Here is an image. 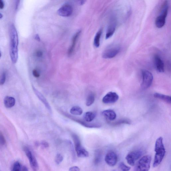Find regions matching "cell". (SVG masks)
Segmentation results:
<instances>
[{
  "label": "cell",
  "instance_id": "ac0fdd59",
  "mask_svg": "<svg viewBox=\"0 0 171 171\" xmlns=\"http://www.w3.org/2000/svg\"><path fill=\"white\" fill-rule=\"evenodd\" d=\"M75 149L78 157L86 158L89 156L88 152L82 146Z\"/></svg>",
  "mask_w": 171,
  "mask_h": 171
},
{
  "label": "cell",
  "instance_id": "f546056e",
  "mask_svg": "<svg viewBox=\"0 0 171 171\" xmlns=\"http://www.w3.org/2000/svg\"><path fill=\"white\" fill-rule=\"evenodd\" d=\"M63 160V157L60 154H58L56 156L55 160L57 164H59L61 163Z\"/></svg>",
  "mask_w": 171,
  "mask_h": 171
},
{
  "label": "cell",
  "instance_id": "d590c367",
  "mask_svg": "<svg viewBox=\"0 0 171 171\" xmlns=\"http://www.w3.org/2000/svg\"><path fill=\"white\" fill-rule=\"evenodd\" d=\"M69 171H80V169L76 166H74V167L71 168Z\"/></svg>",
  "mask_w": 171,
  "mask_h": 171
},
{
  "label": "cell",
  "instance_id": "44dd1931",
  "mask_svg": "<svg viewBox=\"0 0 171 171\" xmlns=\"http://www.w3.org/2000/svg\"><path fill=\"white\" fill-rule=\"evenodd\" d=\"M116 24L112 23L109 26L107 31L106 35V39H108L111 37L114 34L116 29Z\"/></svg>",
  "mask_w": 171,
  "mask_h": 171
},
{
  "label": "cell",
  "instance_id": "1f68e13d",
  "mask_svg": "<svg viewBox=\"0 0 171 171\" xmlns=\"http://www.w3.org/2000/svg\"><path fill=\"white\" fill-rule=\"evenodd\" d=\"M6 143L5 139L2 134V133L0 131V145H3Z\"/></svg>",
  "mask_w": 171,
  "mask_h": 171
},
{
  "label": "cell",
  "instance_id": "603a6c76",
  "mask_svg": "<svg viewBox=\"0 0 171 171\" xmlns=\"http://www.w3.org/2000/svg\"><path fill=\"white\" fill-rule=\"evenodd\" d=\"M70 113L72 115H80L83 112L82 109L78 106H74L70 110Z\"/></svg>",
  "mask_w": 171,
  "mask_h": 171
},
{
  "label": "cell",
  "instance_id": "6da1fadb",
  "mask_svg": "<svg viewBox=\"0 0 171 171\" xmlns=\"http://www.w3.org/2000/svg\"><path fill=\"white\" fill-rule=\"evenodd\" d=\"M9 34L10 38V54L12 63L15 64L17 62L18 58V39L16 28L13 24L10 27Z\"/></svg>",
  "mask_w": 171,
  "mask_h": 171
},
{
  "label": "cell",
  "instance_id": "ffe728a7",
  "mask_svg": "<svg viewBox=\"0 0 171 171\" xmlns=\"http://www.w3.org/2000/svg\"><path fill=\"white\" fill-rule=\"evenodd\" d=\"M154 97L161 100H162L168 103L171 104V97L170 96L166 95L163 94L158 93H155L154 94Z\"/></svg>",
  "mask_w": 171,
  "mask_h": 171
},
{
  "label": "cell",
  "instance_id": "f1b7e54d",
  "mask_svg": "<svg viewBox=\"0 0 171 171\" xmlns=\"http://www.w3.org/2000/svg\"><path fill=\"white\" fill-rule=\"evenodd\" d=\"M120 171H129L130 169V168L126 165L124 163H120L118 167Z\"/></svg>",
  "mask_w": 171,
  "mask_h": 171
},
{
  "label": "cell",
  "instance_id": "9a60e30c",
  "mask_svg": "<svg viewBox=\"0 0 171 171\" xmlns=\"http://www.w3.org/2000/svg\"><path fill=\"white\" fill-rule=\"evenodd\" d=\"M101 114L109 120L113 121L115 120L116 118V113L111 109L104 110L101 112Z\"/></svg>",
  "mask_w": 171,
  "mask_h": 171
},
{
  "label": "cell",
  "instance_id": "52a82bcc",
  "mask_svg": "<svg viewBox=\"0 0 171 171\" xmlns=\"http://www.w3.org/2000/svg\"><path fill=\"white\" fill-rule=\"evenodd\" d=\"M120 50L119 46L115 45L110 46L104 51L102 57L106 59L113 58L120 53Z\"/></svg>",
  "mask_w": 171,
  "mask_h": 171
},
{
  "label": "cell",
  "instance_id": "d4e9b609",
  "mask_svg": "<svg viewBox=\"0 0 171 171\" xmlns=\"http://www.w3.org/2000/svg\"><path fill=\"white\" fill-rule=\"evenodd\" d=\"M102 157L101 152L100 150H97L95 153L94 163L95 165L98 164L100 163Z\"/></svg>",
  "mask_w": 171,
  "mask_h": 171
},
{
  "label": "cell",
  "instance_id": "e0dca14e",
  "mask_svg": "<svg viewBox=\"0 0 171 171\" xmlns=\"http://www.w3.org/2000/svg\"><path fill=\"white\" fill-rule=\"evenodd\" d=\"M11 171H29L26 166L21 164L19 161H16L12 165Z\"/></svg>",
  "mask_w": 171,
  "mask_h": 171
},
{
  "label": "cell",
  "instance_id": "9c48e42d",
  "mask_svg": "<svg viewBox=\"0 0 171 171\" xmlns=\"http://www.w3.org/2000/svg\"><path fill=\"white\" fill-rule=\"evenodd\" d=\"M24 150L29 160L31 167L33 171H37L39 169L38 164L32 151L27 147H25L24 148Z\"/></svg>",
  "mask_w": 171,
  "mask_h": 171
},
{
  "label": "cell",
  "instance_id": "30bf717a",
  "mask_svg": "<svg viewBox=\"0 0 171 171\" xmlns=\"http://www.w3.org/2000/svg\"><path fill=\"white\" fill-rule=\"evenodd\" d=\"M58 15L63 17H68L72 15L73 8L70 5L66 4L64 5L58 11Z\"/></svg>",
  "mask_w": 171,
  "mask_h": 171
},
{
  "label": "cell",
  "instance_id": "ba28073f",
  "mask_svg": "<svg viewBox=\"0 0 171 171\" xmlns=\"http://www.w3.org/2000/svg\"><path fill=\"white\" fill-rule=\"evenodd\" d=\"M143 154V152L140 150L130 152L127 155L126 157L127 163L131 166H134L136 161L141 157Z\"/></svg>",
  "mask_w": 171,
  "mask_h": 171
},
{
  "label": "cell",
  "instance_id": "74e56055",
  "mask_svg": "<svg viewBox=\"0 0 171 171\" xmlns=\"http://www.w3.org/2000/svg\"><path fill=\"white\" fill-rule=\"evenodd\" d=\"M35 39L38 41H40V38L38 35H36L35 37Z\"/></svg>",
  "mask_w": 171,
  "mask_h": 171
},
{
  "label": "cell",
  "instance_id": "277c9868",
  "mask_svg": "<svg viewBox=\"0 0 171 171\" xmlns=\"http://www.w3.org/2000/svg\"><path fill=\"white\" fill-rule=\"evenodd\" d=\"M151 161V156L146 155L142 157L138 163L137 171H149Z\"/></svg>",
  "mask_w": 171,
  "mask_h": 171
},
{
  "label": "cell",
  "instance_id": "8fae6325",
  "mask_svg": "<svg viewBox=\"0 0 171 171\" xmlns=\"http://www.w3.org/2000/svg\"><path fill=\"white\" fill-rule=\"evenodd\" d=\"M119 98L118 95L115 92H110L106 94L102 99L104 104H111L116 102Z\"/></svg>",
  "mask_w": 171,
  "mask_h": 171
},
{
  "label": "cell",
  "instance_id": "484cf974",
  "mask_svg": "<svg viewBox=\"0 0 171 171\" xmlns=\"http://www.w3.org/2000/svg\"><path fill=\"white\" fill-rule=\"evenodd\" d=\"M95 100V95L93 93H90L88 96L86 104L87 106H91Z\"/></svg>",
  "mask_w": 171,
  "mask_h": 171
},
{
  "label": "cell",
  "instance_id": "3957f363",
  "mask_svg": "<svg viewBox=\"0 0 171 171\" xmlns=\"http://www.w3.org/2000/svg\"><path fill=\"white\" fill-rule=\"evenodd\" d=\"M168 2H164L161 7L160 15L157 17L155 21V25L157 27L161 28L165 25L166 18L168 14Z\"/></svg>",
  "mask_w": 171,
  "mask_h": 171
},
{
  "label": "cell",
  "instance_id": "2e32d148",
  "mask_svg": "<svg viewBox=\"0 0 171 171\" xmlns=\"http://www.w3.org/2000/svg\"><path fill=\"white\" fill-rule=\"evenodd\" d=\"M81 31H79L73 36L72 41V45L68 50V56H71L73 53L78 37L80 35Z\"/></svg>",
  "mask_w": 171,
  "mask_h": 171
},
{
  "label": "cell",
  "instance_id": "4316f807",
  "mask_svg": "<svg viewBox=\"0 0 171 171\" xmlns=\"http://www.w3.org/2000/svg\"><path fill=\"white\" fill-rule=\"evenodd\" d=\"M72 137L74 142L75 149L81 146L80 139L77 135L73 134H72Z\"/></svg>",
  "mask_w": 171,
  "mask_h": 171
},
{
  "label": "cell",
  "instance_id": "60d3db41",
  "mask_svg": "<svg viewBox=\"0 0 171 171\" xmlns=\"http://www.w3.org/2000/svg\"><path fill=\"white\" fill-rule=\"evenodd\" d=\"M3 17V15L1 13H0V19L2 18Z\"/></svg>",
  "mask_w": 171,
  "mask_h": 171
},
{
  "label": "cell",
  "instance_id": "8d00e7d4",
  "mask_svg": "<svg viewBox=\"0 0 171 171\" xmlns=\"http://www.w3.org/2000/svg\"><path fill=\"white\" fill-rule=\"evenodd\" d=\"M4 6V4L2 0H0V9L3 8Z\"/></svg>",
  "mask_w": 171,
  "mask_h": 171
},
{
  "label": "cell",
  "instance_id": "7c38bea8",
  "mask_svg": "<svg viewBox=\"0 0 171 171\" xmlns=\"http://www.w3.org/2000/svg\"><path fill=\"white\" fill-rule=\"evenodd\" d=\"M106 163L109 166L113 167L117 164L118 160L117 156L116 154L113 151L108 152L105 157Z\"/></svg>",
  "mask_w": 171,
  "mask_h": 171
},
{
  "label": "cell",
  "instance_id": "d6986e66",
  "mask_svg": "<svg viewBox=\"0 0 171 171\" xmlns=\"http://www.w3.org/2000/svg\"><path fill=\"white\" fill-rule=\"evenodd\" d=\"M4 102L5 106L7 108H9L15 105L16 100L13 97L7 96L5 98Z\"/></svg>",
  "mask_w": 171,
  "mask_h": 171
},
{
  "label": "cell",
  "instance_id": "7402d4cb",
  "mask_svg": "<svg viewBox=\"0 0 171 171\" xmlns=\"http://www.w3.org/2000/svg\"><path fill=\"white\" fill-rule=\"evenodd\" d=\"M96 113L94 112H88L86 113L84 116L85 120L88 122L92 121L95 118Z\"/></svg>",
  "mask_w": 171,
  "mask_h": 171
},
{
  "label": "cell",
  "instance_id": "b9f144b4",
  "mask_svg": "<svg viewBox=\"0 0 171 171\" xmlns=\"http://www.w3.org/2000/svg\"><path fill=\"white\" fill-rule=\"evenodd\" d=\"M1 51H0V58H1Z\"/></svg>",
  "mask_w": 171,
  "mask_h": 171
},
{
  "label": "cell",
  "instance_id": "ab89813d",
  "mask_svg": "<svg viewBox=\"0 0 171 171\" xmlns=\"http://www.w3.org/2000/svg\"><path fill=\"white\" fill-rule=\"evenodd\" d=\"M19 2H20L19 1H17V2L16 3V9H17V8L19 3Z\"/></svg>",
  "mask_w": 171,
  "mask_h": 171
},
{
  "label": "cell",
  "instance_id": "836d02e7",
  "mask_svg": "<svg viewBox=\"0 0 171 171\" xmlns=\"http://www.w3.org/2000/svg\"><path fill=\"white\" fill-rule=\"evenodd\" d=\"M41 145L44 148H47L49 147V144L47 142L43 141L42 142Z\"/></svg>",
  "mask_w": 171,
  "mask_h": 171
},
{
  "label": "cell",
  "instance_id": "8992f818",
  "mask_svg": "<svg viewBox=\"0 0 171 171\" xmlns=\"http://www.w3.org/2000/svg\"><path fill=\"white\" fill-rule=\"evenodd\" d=\"M142 81L141 87L143 89H146L151 86L153 80V76L149 71L144 70L142 71Z\"/></svg>",
  "mask_w": 171,
  "mask_h": 171
},
{
  "label": "cell",
  "instance_id": "cb8c5ba5",
  "mask_svg": "<svg viewBox=\"0 0 171 171\" xmlns=\"http://www.w3.org/2000/svg\"><path fill=\"white\" fill-rule=\"evenodd\" d=\"M102 30H100L97 33L94 40V45L96 47H98L100 45V40L102 34Z\"/></svg>",
  "mask_w": 171,
  "mask_h": 171
},
{
  "label": "cell",
  "instance_id": "4dcf8cb0",
  "mask_svg": "<svg viewBox=\"0 0 171 171\" xmlns=\"http://www.w3.org/2000/svg\"><path fill=\"white\" fill-rule=\"evenodd\" d=\"M6 79V75L5 72L2 74L0 77V85H2L5 83Z\"/></svg>",
  "mask_w": 171,
  "mask_h": 171
},
{
  "label": "cell",
  "instance_id": "5bb4252c",
  "mask_svg": "<svg viewBox=\"0 0 171 171\" xmlns=\"http://www.w3.org/2000/svg\"><path fill=\"white\" fill-rule=\"evenodd\" d=\"M155 67L158 72L163 73L164 71V65L163 61L158 55H155L154 58Z\"/></svg>",
  "mask_w": 171,
  "mask_h": 171
},
{
  "label": "cell",
  "instance_id": "f35d334b",
  "mask_svg": "<svg viewBox=\"0 0 171 171\" xmlns=\"http://www.w3.org/2000/svg\"><path fill=\"white\" fill-rule=\"evenodd\" d=\"M85 1H80L79 2V3L80 5H83V4L85 2Z\"/></svg>",
  "mask_w": 171,
  "mask_h": 171
},
{
  "label": "cell",
  "instance_id": "d6a6232c",
  "mask_svg": "<svg viewBox=\"0 0 171 171\" xmlns=\"http://www.w3.org/2000/svg\"><path fill=\"white\" fill-rule=\"evenodd\" d=\"M32 74L33 76L36 78H38L40 76V74L39 72L36 69H34L33 70Z\"/></svg>",
  "mask_w": 171,
  "mask_h": 171
},
{
  "label": "cell",
  "instance_id": "e575fe53",
  "mask_svg": "<svg viewBox=\"0 0 171 171\" xmlns=\"http://www.w3.org/2000/svg\"><path fill=\"white\" fill-rule=\"evenodd\" d=\"M43 55L42 52L40 50L37 51L36 52V56L38 58H41Z\"/></svg>",
  "mask_w": 171,
  "mask_h": 171
},
{
  "label": "cell",
  "instance_id": "83f0119b",
  "mask_svg": "<svg viewBox=\"0 0 171 171\" xmlns=\"http://www.w3.org/2000/svg\"><path fill=\"white\" fill-rule=\"evenodd\" d=\"M131 121L129 120L126 119H121L115 122H113L111 124L114 126H117L124 124L130 125L131 124Z\"/></svg>",
  "mask_w": 171,
  "mask_h": 171
},
{
  "label": "cell",
  "instance_id": "4fadbf2b",
  "mask_svg": "<svg viewBox=\"0 0 171 171\" xmlns=\"http://www.w3.org/2000/svg\"><path fill=\"white\" fill-rule=\"evenodd\" d=\"M33 91L36 95L38 98L44 104L45 106L50 112H51V106L46 99L39 91L36 89L34 87H32Z\"/></svg>",
  "mask_w": 171,
  "mask_h": 171
},
{
  "label": "cell",
  "instance_id": "7a4b0ae2",
  "mask_svg": "<svg viewBox=\"0 0 171 171\" xmlns=\"http://www.w3.org/2000/svg\"><path fill=\"white\" fill-rule=\"evenodd\" d=\"M154 151L155 154L154 160L153 167H157L162 162L166 153L162 137H160L156 140Z\"/></svg>",
  "mask_w": 171,
  "mask_h": 171
},
{
  "label": "cell",
  "instance_id": "5b68a950",
  "mask_svg": "<svg viewBox=\"0 0 171 171\" xmlns=\"http://www.w3.org/2000/svg\"><path fill=\"white\" fill-rule=\"evenodd\" d=\"M63 115L66 117L70 119V120L76 122L83 126L88 128H99L101 127V125L98 123H91L88 122L84 121L82 119L76 117L74 116L70 115L69 114L63 112Z\"/></svg>",
  "mask_w": 171,
  "mask_h": 171
}]
</instances>
